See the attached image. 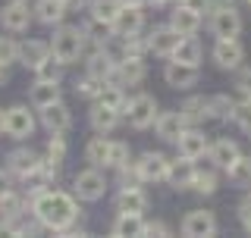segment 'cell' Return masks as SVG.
Masks as SVG:
<instances>
[{"label": "cell", "instance_id": "4316f807", "mask_svg": "<svg viewBox=\"0 0 251 238\" xmlns=\"http://www.w3.org/2000/svg\"><path fill=\"white\" fill-rule=\"evenodd\" d=\"M182 113H185V119H188L192 125H198V122H204V119H210V116H214L210 97H192V100H185V104H182Z\"/></svg>", "mask_w": 251, "mask_h": 238}, {"label": "cell", "instance_id": "484cf974", "mask_svg": "<svg viewBox=\"0 0 251 238\" xmlns=\"http://www.w3.org/2000/svg\"><path fill=\"white\" fill-rule=\"evenodd\" d=\"M91 129L94 132H110V129H116V122H120V110H113V107H107V104H98L91 110Z\"/></svg>", "mask_w": 251, "mask_h": 238}, {"label": "cell", "instance_id": "816d5d0a", "mask_svg": "<svg viewBox=\"0 0 251 238\" xmlns=\"http://www.w3.org/2000/svg\"><path fill=\"white\" fill-rule=\"evenodd\" d=\"M3 125H6V113L0 110V135H3Z\"/></svg>", "mask_w": 251, "mask_h": 238}, {"label": "cell", "instance_id": "7dc6e473", "mask_svg": "<svg viewBox=\"0 0 251 238\" xmlns=\"http://www.w3.org/2000/svg\"><path fill=\"white\" fill-rule=\"evenodd\" d=\"M185 6H192V10H207V6H210V0H185Z\"/></svg>", "mask_w": 251, "mask_h": 238}, {"label": "cell", "instance_id": "52a82bcc", "mask_svg": "<svg viewBox=\"0 0 251 238\" xmlns=\"http://www.w3.org/2000/svg\"><path fill=\"white\" fill-rule=\"evenodd\" d=\"M242 60H245V47H242L239 38H217L214 63L220 69H239Z\"/></svg>", "mask_w": 251, "mask_h": 238}, {"label": "cell", "instance_id": "f907efd6", "mask_svg": "<svg viewBox=\"0 0 251 238\" xmlns=\"http://www.w3.org/2000/svg\"><path fill=\"white\" fill-rule=\"evenodd\" d=\"M66 3H69V10H75V6H85L88 0H66Z\"/></svg>", "mask_w": 251, "mask_h": 238}, {"label": "cell", "instance_id": "2e32d148", "mask_svg": "<svg viewBox=\"0 0 251 238\" xmlns=\"http://www.w3.org/2000/svg\"><path fill=\"white\" fill-rule=\"evenodd\" d=\"M185 125H188V119H185L182 110H179V113H160L157 116V135H160L163 141H179V135L185 132Z\"/></svg>", "mask_w": 251, "mask_h": 238}, {"label": "cell", "instance_id": "6da1fadb", "mask_svg": "<svg viewBox=\"0 0 251 238\" xmlns=\"http://www.w3.org/2000/svg\"><path fill=\"white\" fill-rule=\"evenodd\" d=\"M31 210H35L38 223L47 226V229H53V232L69 229L75 223V216H78L75 197L66 194V191H53V188H47V191L31 197Z\"/></svg>", "mask_w": 251, "mask_h": 238}, {"label": "cell", "instance_id": "74e56055", "mask_svg": "<svg viewBox=\"0 0 251 238\" xmlns=\"http://www.w3.org/2000/svg\"><path fill=\"white\" fill-rule=\"evenodd\" d=\"M60 69H63V63L50 53V57H47L35 72H38V78H44V82H60Z\"/></svg>", "mask_w": 251, "mask_h": 238}, {"label": "cell", "instance_id": "7bdbcfd3", "mask_svg": "<svg viewBox=\"0 0 251 238\" xmlns=\"http://www.w3.org/2000/svg\"><path fill=\"white\" fill-rule=\"evenodd\" d=\"M47 157H50V160H57V163H63V157H66V141H63V132H53L50 144H47Z\"/></svg>", "mask_w": 251, "mask_h": 238}, {"label": "cell", "instance_id": "8992f818", "mask_svg": "<svg viewBox=\"0 0 251 238\" xmlns=\"http://www.w3.org/2000/svg\"><path fill=\"white\" fill-rule=\"evenodd\" d=\"M163 78H167V85L170 88H179V91H188V88H195L198 85V66H192V63H179V60H173L167 63V69H163Z\"/></svg>", "mask_w": 251, "mask_h": 238}, {"label": "cell", "instance_id": "ac0fdd59", "mask_svg": "<svg viewBox=\"0 0 251 238\" xmlns=\"http://www.w3.org/2000/svg\"><path fill=\"white\" fill-rule=\"evenodd\" d=\"M28 22H31V13H28V3H25V0H13L10 6H3V28L25 31Z\"/></svg>", "mask_w": 251, "mask_h": 238}, {"label": "cell", "instance_id": "277c9868", "mask_svg": "<svg viewBox=\"0 0 251 238\" xmlns=\"http://www.w3.org/2000/svg\"><path fill=\"white\" fill-rule=\"evenodd\" d=\"M126 116H129V125L132 129H148V125L157 122V100L151 94H138V97H132L129 104H126Z\"/></svg>", "mask_w": 251, "mask_h": 238}, {"label": "cell", "instance_id": "ba28073f", "mask_svg": "<svg viewBox=\"0 0 251 238\" xmlns=\"http://www.w3.org/2000/svg\"><path fill=\"white\" fill-rule=\"evenodd\" d=\"M182 235H188V238H210V235H217V216L210 210H192L182 219Z\"/></svg>", "mask_w": 251, "mask_h": 238}, {"label": "cell", "instance_id": "ffe728a7", "mask_svg": "<svg viewBox=\"0 0 251 238\" xmlns=\"http://www.w3.org/2000/svg\"><path fill=\"white\" fill-rule=\"evenodd\" d=\"M41 122H44L47 132H66L69 125H73V116H69V110L57 100V104H50V107L41 110Z\"/></svg>", "mask_w": 251, "mask_h": 238}, {"label": "cell", "instance_id": "603a6c76", "mask_svg": "<svg viewBox=\"0 0 251 238\" xmlns=\"http://www.w3.org/2000/svg\"><path fill=\"white\" fill-rule=\"evenodd\" d=\"M50 44H44V41H25L22 44V50H19V63L22 66H28V69H38L41 63L50 57Z\"/></svg>", "mask_w": 251, "mask_h": 238}, {"label": "cell", "instance_id": "8fae6325", "mask_svg": "<svg viewBox=\"0 0 251 238\" xmlns=\"http://www.w3.org/2000/svg\"><path fill=\"white\" fill-rule=\"evenodd\" d=\"M182 38H185V35H179L173 25H163V28H154V31H151V38H148V47H151L157 57H173Z\"/></svg>", "mask_w": 251, "mask_h": 238}, {"label": "cell", "instance_id": "b9f144b4", "mask_svg": "<svg viewBox=\"0 0 251 238\" xmlns=\"http://www.w3.org/2000/svg\"><path fill=\"white\" fill-rule=\"evenodd\" d=\"M123 163H129V144H126V141H113V144H110V166L120 169Z\"/></svg>", "mask_w": 251, "mask_h": 238}, {"label": "cell", "instance_id": "bcb514c9", "mask_svg": "<svg viewBox=\"0 0 251 238\" xmlns=\"http://www.w3.org/2000/svg\"><path fill=\"white\" fill-rule=\"evenodd\" d=\"M239 216H242V223H248V219H251V194L239 204Z\"/></svg>", "mask_w": 251, "mask_h": 238}, {"label": "cell", "instance_id": "5bb4252c", "mask_svg": "<svg viewBox=\"0 0 251 238\" xmlns=\"http://www.w3.org/2000/svg\"><path fill=\"white\" fill-rule=\"evenodd\" d=\"M176 144H179V154H182V157H192V160H198V157H204V154L210 150V144H207V135L198 132V129H192V132L185 129L182 135H179V141H176Z\"/></svg>", "mask_w": 251, "mask_h": 238}, {"label": "cell", "instance_id": "e0dca14e", "mask_svg": "<svg viewBox=\"0 0 251 238\" xmlns=\"http://www.w3.org/2000/svg\"><path fill=\"white\" fill-rule=\"evenodd\" d=\"M116 207L120 213H145L148 210V194L138 185H123L120 197H116Z\"/></svg>", "mask_w": 251, "mask_h": 238}, {"label": "cell", "instance_id": "4dcf8cb0", "mask_svg": "<svg viewBox=\"0 0 251 238\" xmlns=\"http://www.w3.org/2000/svg\"><path fill=\"white\" fill-rule=\"evenodd\" d=\"M110 144H113V141H107V138H91L88 147H85L88 163L91 166H110Z\"/></svg>", "mask_w": 251, "mask_h": 238}, {"label": "cell", "instance_id": "ab89813d", "mask_svg": "<svg viewBox=\"0 0 251 238\" xmlns=\"http://www.w3.org/2000/svg\"><path fill=\"white\" fill-rule=\"evenodd\" d=\"M210 107H214V116H217V119H232L235 100L226 97V94H217V97H210Z\"/></svg>", "mask_w": 251, "mask_h": 238}, {"label": "cell", "instance_id": "d6a6232c", "mask_svg": "<svg viewBox=\"0 0 251 238\" xmlns=\"http://www.w3.org/2000/svg\"><path fill=\"white\" fill-rule=\"evenodd\" d=\"M226 172H229V182L235 188H251V157H239Z\"/></svg>", "mask_w": 251, "mask_h": 238}, {"label": "cell", "instance_id": "c3c4849f", "mask_svg": "<svg viewBox=\"0 0 251 238\" xmlns=\"http://www.w3.org/2000/svg\"><path fill=\"white\" fill-rule=\"evenodd\" d=\"M6 191H10V179H6V172L0 169V194H6Z\"/></svg>", "mask_w": 251, "mask_h": 238}, {"label": "cell", "instance_id": "3957f363", "mask_svg": "<svg viewBox=\"0 0 251 238\" xmlns=\"http://www.w3.org/2000/svg\"><path fill=\"white\" fill-rule=\"evenodd\" d=\"M210 31H214L217 38H239L242 16L232 6V0H220L214 6V13H210Z\"/></svg>", "mask_w": 251, "mask_h": 238}, {"label": "cell", "instance_id": "7c38bea8", "mask_svg": "<svg viewBox=\"0 0 251 238\" xmlns=\"http://www.w3.org/2000/svg\"><path fill=\"white\" fill-rule=\"evenodd\" d=\"M195 163H192V157H179V160H170V169H167V182L176 191H185V188H192V182H195Z\"/></svg>", "mask_w": 251, "mask_h": 238}, {"label": "cell", "instance_id": "e575fe53", "mask_svg": "<svg viewBox=\"0 0 251 238\" xmlns=\"http://www.w3.org/2000/svg\"><path fill=\"white\" fill-rule=\"evenodd\" d=\"M98 104H107V107H113V110H126V104H129V97L123 94L120 85H104V91L98 94Z\"/></svg>", "mask_w": 251, "mask_h": 238}, {"label": "cell", "instance_id": "44dd1931", "mask_svg": "<svg viewBox=\"0 0 251 238\" xmlns=\"http://www.w3.org/2000/svg\"><path fill=\"white\" fill-rule=\"evenodd\" d=\"M66 10H69L66 0H38L35 3V16H38V22H44V25H60Z\"/></svg>", "mask_w": 251, "mask_h": 238}, {"label": "cell", "instance_id": "4fadbf2b", "mask_svg": "<svg viewBox=\"0 0 251 238\" xmlns=\"http://www.w3.org/2000/svg\"><path fill=\"white\" fill-rule=\"evenodd\" d=\"M141 25H145V16H141V3H123L120 16H116L113 28L120 35H138Z\"/></svg>", "mask_w": 251, "mask_h": 238}, {"label": "cell", "instance_id": "836d02e7", "mask_svg": "<svg viewBox=\"0 0 251 238\" xmlns=\"http://www.w3.org/2000/svg\"><path fill=\"white\" fill-rule=\"evenodd\" d=\"M22 210H25V204H22V194H13V191L0 194V219H3V223H10V219L22 216Z\"/></svg>", "mask_w": 251, "mask_h": 238}, {"label": "cell", "instance_id": "f5cc1de1", "mask_svg": "<svg viewBox=\"0 0 251 238\" xmlns=\"http://www.w3.org/2000/svg\"><path fill=\"white\" fill-rule=\"evenodd\" d=\"M148 3H154V6H163V3H170V0H148Z\"/></svg>", "mask_w": 251, "mask_h": 238}, {"label": "cell", "instance_id": "60d3db41", "mask_svg": "<svg viewBox=\"0 0 251 238\" xmlns=\"http://www.w3.org/2000/svg\"><path fill=\"white\" fill-rule=\"evenodd\" d=\"M19 50H22V44H16L13 38H0V63H3V66H10V63L19 60Z\"/></svg>", "mask_w": 251, "mask_h": 238}, {"label": "cell", "instance_id": "d6986e66", "mask_svg": "<svg viewBox=\"0 0 251 238\" xmlns=\"http://www.w3.org/2000/svg\"><path fill=\"white\" fill-rule=\"evenodd\" d=\"M170 25L176 28L179 35H195V31L201 28V13L182 3L179 10H173V16H170Z\"/></svg>", "mask_w": 251, "mask_h": 238}, {"label": "cell", "instance_id": "f35d334b", "mask_svg": "<svg viewBox=\"0 0 251 238\" xmlns=\"http://www.w3.org/2000/svg\"><path fill=\"white\" fill-rule=\"evenodd\" d=\"M192 188H195V191H198V194H214L217 191V176H214V172H195V182H192Z\"/></svg>", "mask_w": 251, "mask_h": 238}, {"label": "cell", "instance_id": "d590c367", "mask_svg": "<svg viewBox=\"0 0 251 238\" xmlns=\"http://www.w3.org/2000/svg\"><path fill=\"white\" fill-rule=\"evenodd\" d=\"M100 91H104V78H98V75H85L82 82L75 85V94L78 97H88V100H98Z\"/></svg>", "mask_w": 251, "mask_h": 238}, {"label": "cell", "instance_id": "f546056e", "mask_svg": "<svg viewBox=\"0 0 251 238\" xmlns=\"http://www.w3.org/2000/svg\"><path fill=\"white\" fill-rule=\"evenodd\" d=\"M38 163H41V157L31 154V150H13V154H10V169H13L19 179H22V176H28V172L35 169Z\"/></svg>", "mask_w": 251, "mask_h": 238}, {"label": "cell", "instance_id": "9c48e42d", "mask_svg": "<svg viewBox=\"0 0 251 238\" xmlns=\"http://www.w3.org/2000/svg\"><path fill=\"white\" fill-rule=\"evenodd\" d=\"M135 166H138L141 182H163L170 169V160L163 154H157V150H148V154H141V160H135Z\"/></svg>", "mask_w": 251, "mask_h": 238}, {"label": "cell", "instance_id": "d4e9b609", "mask_svg": "<svg viewBox=\"0 0 251 238\" xmlns=\"http://www.w3.org/2000/svg\"><path fill=\"white\" fill-rule=\"evenodd\" d=\"M123 10V0H91V19L100 25H113Z\"/></svg>", "mask_w": 251, "mask_h": 238}, {"label": "cell", "instance_id": "db71d44e", "mask_svg": "<svg viewBox=\"0 0 251 238\" xmlns=\"http://www.w3.org/2000/svg\"><path fill=\"white\" fill-rule=\"evenodd\" d=\"M123 3H148V0H123Z\"/></svg>", "mask_w": 251, "mask_h": 238}, {"label": "cell", "instance_id": "83f0119b", "mask_svg": "<svg viewBox=\"0 0 251 238\" xmlns=\"http://www.w3.org/2000/svg\"><path fill=\"white\" fill-rule=\"evenodd\" d=\"M201 57H204V50H201V44H198V38H195V35H185L182 41H179L176 53H173V60H179V63H192V66H198Z\"/></svg>", "mask_w": 251, "mask_h": 238}, {"label": "cell", "instance_id": "8d00e7d4", "mask_svg": "<svg viewBox=\"0 0 251 238\" xmlns=\"http://www.w3.org/2000/svg\"><path fill=\"white\" fill-rule=\"evenodd\" d=\"M232 122H235V125H242L245 132H251V97H242V100H235Z\"/></svg>", "mask_w": 251, "mask_h": 238}, {"label": "cell", "instance_id": "11a10c76", "mask_svg": "<svg viewBox=\"0 0 251 238\" xmlns=\"http://www.w3.org/2000/svg\"><path fill=\"white\" fill-rule=\"evenodd\" d=\"M245 229H248V232H251V219H248V223H245Z\"/></svg>", "mask_w": 251, "mask_h": 238}, {"label": "cell", "instance_id": "f6af8a7d", "mask_svg": "<svg viewBox=\"0 0 251 238\" xmlns=\"http://www.w3.org/2000/svg\"><path fill=\"white\" fill-rule=\"evenodd\" d=\"M145 232H148V235H170V229L163 226V223H148Z\"/></svg>", "mask_w": 251, "mask_h": 238}, {"label": "cell", "instance_id": "1f68e13d", "mask_svg": "<svg viewBox=\"0 0 251 238\" xmlns=\"http://www.w3.org/2000/svg\"><path fill=\"white\" fill-rule=\"evenodd\" d=\"M113 72H116V63L110 60L104 50H94L91 60H88V75H98V78H104V82H107Z\"/></svg>", "mask_w": 251, "mask_h": 238}, {"label": "cell", "instance_id": "cb8c5ba5", "mask_svg": "<svg viewBox=\"0 0 251 238\" xmlns=\"http://www.w3.org/2000/svg\"><path fill=\"white\" fill-rule=\"evenodd\" d=\"M60 100V82H44V78H38V85L31 88V107L44 110L50 104H57Z\"/></svg>", "mask_w": 251, "mask_h": 238}, {"label": "cell", "instance_id": "ee69618b", "mask_svg": "<svg viewBox=\"0 0 251 238\" xmlns=\"http://www.w3.org/2000/svg\"><path fill=\"white\" fill-rule=\"evenodd\" d=\"M239 94L242 97H251V69H242L239 72Z\"/></svg>", "mask_w": 251, "mask_h": 238}, {"label": "cell", "instance_id": "681fc988", "mask_svg": "<svg viewBox=\"0 0 251 238\" xmlns=\"http://www.w3.org/2000/svg\"><path fill=\"white\" fill-rule=\"evenodd\" d=\"M6 82H10V72H6V66L0 63V85H6Z\"/></svg>", "mask_w": 251, "mask_h": 238}, {"label": "cell", "instance_id": "9a60e30c", "mask_svg": "<svg viewBox=\"0 0 251 238\" xmlns=\"http://www.w3.org/2000/svg\"><path fill=\"white\" fill-rule=\"evenodd\" d=\"M207 157L214 160V166H220V169H229V166L242 157V150H239V144H235L232 138H220V141L210 144Z\"/></svg>", "mask_w": 251, "mask_h": 238}, {"label": "cell", "instance_id": "30bf717a", "mask_svg": "<svg viewBox=\"0 0 251 238\" xmlns=\"http://www.w3.org/2000/svg\"><path fill=\"white\" fill-rule=\"evenodd\" d=\"M104 191H107V182L98 169H85V172L75 176V194L82 197V201H100Z\"/></svg>", "mask_w": 251, "mask_h": 238}, {"label": "cell", "instance_id": "5b68a950", "mask_svg": "<svg viewBox=\"0 0 251 238\" xmlns=\"http://www.w3.org/2000/svg\"><path fill=\"white\" fill-rule=\"evenodd\" d=\"M3 135L6 138H16V141H25V138L35 135V116L28 113V107H10L6 110Z\"/></svg>", "mask_w": 251, "mask_h": 238}, {"label": "cell", "instance_id": "9f6ffc18", "mask_svg": "<svg viewBox=\"0 0 251 238\" xmlns=\"http://www.w3.org/2000/svg\"><path fill=\"white\" fill-rule=\"evenodd\" d=\"M179 3H185V0H179Z\"/></svg>", "mask_w": 251, "mask_h": 238}, {"label": "cell", "instance_id": "7a4b0ae2", "mask_svg": "<svg viewBox=\"0 0 251 238\" xmlns=\"http://www.w3.org/2000/svg\"><path fill=\"white\" fill-rule=\"evenodd\" d=\"M82 47H85V31L75 28V25H63L50 41L53 57H57L63 66H69V63H75L82 57Z\"/></svg>", "mask_w": 251, "mask_h": 238}, {"label": "cell", "instance_id": "6f0895ef", "mask_svg": "<svg viewBox=\"0 0 251 238\" xmlns=\"http://www.w3.org/2000/svg\"><path fill=\"white\" fill-rule=\"evenodd\" d=\"M245 3H251V0H245Z\"/></svg>", "mask_w": 251, "mask_h": 238}, {"label": "cell", "instance_id": "7402d4cb", "mask_svg": "<svg viewBox=\"0 0 251 238\" xmlns=\"http://www.w3.org/2000/svg\"><path fill=\"white\" fill-rule=\"evenodd\" d=\"M145 60L138 57V53H132V57H126L120 66H116V78H120V85H138L141 78H145Z\"/></svg>", "mask_w": 251, "mask_h": 238}, {"label": "cell", "instance_id": "f1b7e54d", "mask_svg": "<svg viewBox=\"0 0 251 238\" xmlns=\"http://www.w3.org/2000/svg\"><path fill=\"white\" fill-rule=\"evenodd\" d=\"M145 226L141 213H120L113 219V235H145Z\"/></svg>", "mask_w": 251, "mask_h": 238}]
</instances>
